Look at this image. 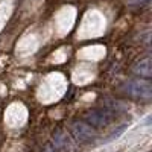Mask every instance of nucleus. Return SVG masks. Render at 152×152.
<instances>
[{
  "instance_id": "nucleus-1",
  "label": "nucleus",
  "mask_w": 152,
  "mask_h": 152,
  "mask_svg": "<svg viewBox=\"0 0 152 152\" xmlns=\"http://www.w3.org/2000/svg\"><path fill=\"white\" fill-rule=\"evenodd\" d=\"M114 116L116 114L111 113L110 110H107L105 107L104 108H91V110H87L84 113V122L88 123L91 128H107V126L114 120Z\"/></svg>"
},
{
  "instance_id": "nucleus-2",
  "label": "nucleus",
  "mask_w": 152,
  "mask_h": 152,
  "mask_svg": "<svg viewBox=\"0 0 152 152\" xmlns=\"http://www.w3.org/2000/svg\"><path fill=\"white\" fill-rule=\"evenodd\" d=\"M70 131H72V135L75 137V140L82 143V145L93 143L97 138V134H96L94 128H91V126L88 123H85L84 120H75V122H72Z\"/></svg>"
},
{
  "instance_id": "nucleus-3",
  "label": "nucleus",
  "mask_w": 152,
  "mask_h": 152,
  "mask_svg": "<svg viewBox=\"0 0 152 152\" xmlns=\"http://www.w3.org/2000/svg\"><path fill=\"white\" fill-rule=\"evenodd\" d=\"M123 90L128 93L131 97L135 99H151L152 97V85L148 81H129L128 84H125Z\"/></svg>"
},
{
  "instance_id": "nucleus-4",
  "label": "nucleus",
  "mask_w": 152,
  "mask_h": 152,
  "mask_svg": "<svg viewBox=\"0 0 152 152\" xmlns=\"http://www.w3.org/2000/svg\"><path fill=\"white\" fill-rule=\"evenodd\" d=\"M53 148L58 152H73V143H72V138L70 135L64 131V129H56L52 134V142Z\"/></svg>"
},
{
  "instance_id": "nucleus-5",
  "label": "nucleus",
  "mask_w": 152,
  "mask_h": 152,
  "mask_svg": "<svg viewBox=\"0 0 152 152\" xmlns=\"http://www.w3.org/2000/svg\"><path fill=\"white\" fill-rule=\"evenodd\" d=\"M132 72L137 76H140V78H151L152 76V61H151V58H143L140 61H137L132 67Z\"/></svg>"
},
{
  "instance_id": "nucleus-6",
  "label": "nucleus",
  "mask_w": 152,
  "mask_h": 152,
  "mask_svg": "<svg viewBox=\"0 0 152 152\" xmlns=\"http://www.w3.org/2000/svg\"><path fill=\"white\" fill-rule=\"evenodd\" d=\"M125 128H126V126H120L119 129H116V131H114V132H113V134H111V135L108 137V140H113V138H116V137H119V135H120V134H122V132L125 131Z\"/></svg>"
},
{
  "instance_id": "nucleus-7",
  "label": "nucleus",
  "mask_w": 152,
  "mask_h": 152,
  "mask_svg": "<svg viewBox=\"0 0 152 152\" xmlns=\"http://www.w3.org/2000/svg\"><path fill=\"white\" fill-rule=\"evenodd\" d=\"M43 152H58V151L53 148V145H52V143H47V145L43 148Z\"/></svg>"
},
{
  "instance_id": "nucleus-8",
  "label": "nucleus",
  "mask_w": 152,
  "mask_h": 152,
  "mask_svg": "<svg viewBox=\"0 0 152 152\" xmlns=\"http://www.w3.org/2000/svg\"><path fill=\"white\" fill-rule=\"evenodd\" d=\"M135 2H145V0H135Z\"/></svg>"
}]
</instances>
